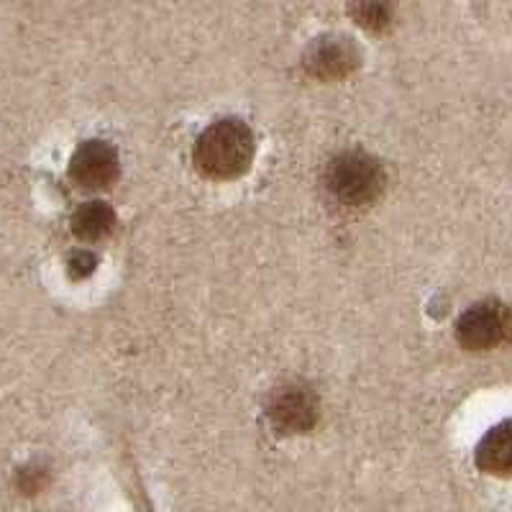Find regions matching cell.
I'll return each mask as SVG.
<instances>
[{"mask_svg": "<svg viewBox=\"0 0 512 512\" xmlns=\"http://www.w3.org/2000/svg\"><path fill=\"white\" fill-rule=\"evenodd\" d=\"M267 415L280 433H308L318 423V395L300 382L282 384L269 397Z\"/></svg>", "mask_w": 512, "mask_h": 512, "instance_id": "4", "label": "cell"}, {"mask_svg": "<svg viewBox=\"0 0 512 512\" xmlns=\"http://www.w3.org/2000/svg\"><path fill=\"white\" fill-rule=\"evenodd\" d=\"M254 152L256 141L251 128L241 118H221L203 128L192 149V159L205 177L228 182L249 172Z\"/></svg>", "mask_w": 512, "mask_h": 512, "instance_id": "1", "label": "cell"}, {"mask_svg": "<svg viewBox=\"0 0 512 512\" xmlns=\"http://www.w3.org/2000/svg\"><path fill=\"white\" fill-rule=\"evenodd\" d=\"M116 228V213L103 200L82 203L72 216V233L80 241H100Z\"/></svg>", "mask_w": 512, "mask_h": 512, "instance_id": "8", "label": "cell"}, {"mask_svg": "<svg viewBox=\"0 0 512 512\" xmlns=\"http://www.w3.org/2000/svg\"><path fill=\"white\" fill-rule=\"evenodd\" d=\"M121 162H118L116 146L108 141L90 139L77 146L70 159V177L80 187L88 190H105L118 180Z\"/></svg>", "mask_w": 512, "mask_h": 512, "instance_id": "5", "label": "cell"}, {"mask_svg": "<svg viewBox=\"0 0 512 512\" xmlns=\"http://www.w3.org/2000/svg\"><path fill=\"white\" fill-rule=\"evenodd\" d=\"M98 267V256L93 251H75L70 256V274L75 280H82V277H90Z\"/></svg>", "mask_w": 512, "mask_h": 512, "instance_id": "10", "label": "cell"}, {"mask_svg": "<svg viewBox=\"0 0 512 512\" xmlns=\"http://www.w3.org/2000/svg\"><path fill=\"white\" fill-rule=\"evenodd\" d=\"M456 341L466 351H492L512 344V308L500 300H482L456 320Z\"/></svg>", "mask_w": 512, "mask_h": 512, "instance_id": "3", "label": "cell"}, {"mask_svg": "<svg viewBox=\"0 0 512 512\" xmlns=\"http://www.w3.org/2000/svg\"><path fill=\"white\" fill-rule=\"evenodd\" d=\"M474 464L479 472L497 479L512 477V418L492 425L474 448Z\"/></svg>", "mask_w": 512, "mask_h": 512, "instance_id": "7", "label": "cell"}, {"mask_svg": "<svg viewBox=\"0 0 512 512\" xmlns=\"http://www.w3.org/2000/svg\"><path fill=\"white\" fill-rule=\"evenodd\" d=\"M349 11L364 29L379 31L390 24V6H384V3H359V6H351Z\"/></svg>", "mask_w": 512, "mask_h": 512, "instance_id": "9", "label": "cell"}, {"mask_svg": "<svg viewBox=\"0 0 512 512\" xmlns=\"http://www.w3.org/2000/svg\"><path fill=\"white\" fill-rule=\"evenodd\" d=\"M323 187L341 208H367L382 198L387 172L377 157L359 149L341 152L326 164Z\"/></svg>", "mask_w": 512, "mask_h": 512, "instance_id": "2", "label": "cell"}, {"mask_svg": "<svg viewBox=\"0 0 512 512\" xmlns=\"http://www.w3.org/2000/svg\"><path fill=\"white\" fill-rule=\"evenodd\" d=\"M359 67V49L341 34L315 39L305 52V70L320 80H341Z\"/></svg>", "mask_w": 512, "mask_h": 512, "instance_id": "6", "label": "cell"}]
</instances>
